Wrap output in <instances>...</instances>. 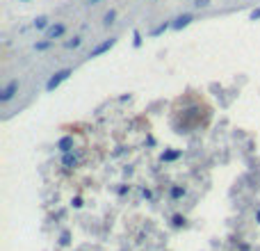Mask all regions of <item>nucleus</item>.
<instances>
[{"label":"nucleus","instance_id":"obj_1","mask_svg":"<svg viewBox=\"0 0 260 251\" xmlns=\"http://www.w3.org/2000/svg\"><path fill=\"white\" fill-rule=\"evenodd\" d=\"M71 75H73V69H69V66H66V69L55 71V73L48 78V82H46V92H55V89H57L64 80H69Z\"/></svg>","mask_w":260,"mask_h":251},{"label":"nucleus","instance_id":"obj_2","mask_svg":"<svg viewBox=\"0 0 260 251\" xmlns=\"http://www.w3.org/2000/svg\"><path fill=\"white\" fill-rule=\"evenodd\" d=\"M19 87H21V82H19V78H14V80H10V82L5 85V87L0 89V103L5 105V103H10L12 99H14L16 94H19Z\"/></svg>","mask_w":260,"mask_h":251},{"label":"nucleus","instance_id":"obj_3","mask_svg":"<svg viewBox=\"0 0 260 251\" xmlns=\"http://www.w3.org/2000/svg\"><path fill=\"white\" fill-rule=\"evenodd\" d=\"M59 164L64 169H78L80 167V151H71V153H62V158H59Z\"/></svg>","mask_w":260,"mask_h":251},{"label":"nucleus","instance_id":"obj_4","mask_svg":"<svg viewBox=\"0 0 260 251\" xmlns=\"http://www.w3.org/2000/svg\"><path fill=\"white\" fill-rule=\"evenodd\" d=\"M114 44H117V37H110V39H105V41H101V44H96L92 50H89V55L87 57H99V55H103V53H108L110 48H114Z\"/></svg>","mask_w":260,"mask_h":251},{"label":"nucleus","instance_id":"obj_5","mask_svg":"<svg viewBox=\"0 0 260 251\" xmlns=\"http://www.w3.org/2000/svg\"><path fill=\"white\" fill-rule=\"evenodd\" d=\"M66 35V25L64 23H53L48 30H46V39H62V37Z\"/></svg>","mask_w":260,"mask_h":251},{"label":"nucleus","instance_id":"obj_6","mask_svg":"<svg viewBox=\"0 0 260 251\" xmlns=\"http://www.w3.org/2000/svg\"><path fill=\"white\" fill-rule=\"evenodd\" d=\"M73 148H75L73 135H64V137L57 139V151H59V153H71Z\"/></svg>","mask_w":260,"mask_h":251},{"label":"nucleus","instance_id":"obj_7","mask_svg":"<svg viewBox=\"0 0 260 251\" xmlns=\"http://www.w3.org/2000/svg\"><path fill=\"white\" fill-rule=\"evenodd\" d=\"M192 21H194V14H181V16H176V19L171 21V30H183V28H187Z\"/></svg>","mask_w":260,"mask_h":251},{"label":"nucleus","instance_id":"obj_8","mask_svg":"<svg viewBox=\"0 0 260 251\" xmlns=\"http://www.w3.org/2000/svg\"><path fill=\"white\" fill-rule=\"evenodd\" d=\"M183 117L190 119V121L201 119V105H190V108H185V110H183Z\"/></svg>","mask_w":260,"mask_h":251},{"label":"nucleus","instance_id":"obj_9","mask_svg":"<svg viewBox=\"0 0 260 251\" xmlns=\"http://www.w3.org/2000/svg\"><path fill=\"white\" fill-rule=\"evenodd\" d=\"M167 30H171V21H162L160 25H155V28L151 30V37H160V35H164Z\"/></svg>","mask_w":260,"mask_h":251},{"label":"nucleus","instance_id":"obj_10","mask_svg":"<svg viewBox=\"0 0 260 251\" xmlns=\"http://www.w3.org/2000/svg\"><path fill=\"white\" fill-rule=\"evenodd\" d=\"M187 194V190L183 185H171V190H169V197L174 199V201H178V199H183Z\"/></svg>","mask_w":260,"mask_h":251},{"label":"nucleus","instance_id":"obj_11","mask_svg":"<svg viewBox=\"0 0 260 251\" xmlns=\"http://www.w3.org/2000/svg\"><path fill=\"white\" fill-rule=\"evenodd\" d=\"M181 155H183V151H164L160 155V160L162 162H174V160H178Z\"/></svg>","mask_w":260,"mask_h":251},{"label":"nucleus","instance_id":"obj_12","mask_svg":"<svg viewBox=\"0 0 260 251\" xmlns=\"http://www.w3.org/2000/svg\"><path fill=\"white\" fill-rule=\"evenodd\" d=\"M32 25H35V30H48L50 28V19L48 16H37Z\"/></svg>","mask_w":260,"mask_h":251},{"label":"nucleus","instance_id":"obj_13","mask_svg":"<svg viewBox=\"0 0 260 251\" xmlns=\"http://www.w3.org/2000/svg\"><path fill=\"white\" fill-rule=\"evenodd\" d=\"M171 226H174V228H185V226H187V219H185V215H181V212H176V215L171 217Z\"/></svg>","mask_w":260,"mask_h":251},{"label":"nucleus","instance_id":"obj_14","mask_svg":"<svg viewBox=\"0 0 260 251\" xmlns=\"http://www.w3.org/2000/svg\"><path fill=\"white\" fill-rule=\"evenodd\" d=\"M80 44H82V37H73V39L64 41V48H66V50H75V48H80Z\"/></svg>","mask_w":260,"mask_h":251},{"label":"nucleus","instance_id":"obj_15","mask_svg":"<svg viewBox=\"0 0 260 251\" xmlns=\"http://www.w3.org/2000/svg\"><path fill=\"white\" fill-rule=\"evenodd\" d=\"M50 46H53V39H41V41H37L35 44V50L37 53H44V50H48Z\"/></svg>","mask_w":260,"mask_h":251},{"label":"nucleus","instance_id":"obj_16","mask_svg":"<svg viewBox=\"0 0 260 251\" xmlns=\"http://www.w3.org/2000/svg\"><path fill=\"white\" fill-rule=\"evenodd\" d=\"M114 21H117V12H114V10H110L108 14L103 16V25H105V28H110V25H112Z\"/></svg>","mask_w":260,"mask_h":251},{"label":"nucleus","instance_id":"obj_17","mask_svg":"<svg viewBox=\"0 0 260 251\" xmlns=\"http://www.w3.org/2000/svg\"><path fill=\"white\" fill-rule=\"evenodd\" d=\"M71 244V231H62L59 233V246H69Z\"/></svg>","mask_w":260,"mask_h":251},{"label":"nucleus","instance_id":"obj_18","mask_svg":"<svg viewBox=\"0 0 260 251\" xmlns=\"http://www.w3.org/2000/svg\"><path fill=\"white\" fill-rule=\"evenodd\" d=\"M133 46L135 48L142 46V32H139V30H133Z\"/></svg>","mask_w":260,"mask_h":251},{"label":"nucleus","instance_id":"obj_19","mask_svg":"<svg viewBox=\"0 0 260 251\" xmlns=\"http://www.w3.org/2000/svg\"><path fill=\"white\" fill-rule=\"evenodd\" d=\"M208 5H210V0H194V7H197V10H206Z\"/></svg>","mask_w":260,"mask_h":251},{"label":"nucleus","instance_id":"obj_20","mask_svg":"<svg viewBox=\"0 0 260 251\" xmlns=\"http://www.w3.org/2000/svg\"><path fill=\"white\" fill-rule=\"evenodd\" d=\"M71 206H73V208H82V206H84V201H82V199H80V197H73V201H71Z\"/></svg>","mask_w":260,"mask_h":251},{"label":"nucleus","instance_id":"obj_21","mask_svg":"<svg viewBox=\"0 0 260 251\" xmlns=\"http://www.w3.org/2000/svg\"><path fill=\"white\" fill-rule=\"evenodd\" d=\"M142 197L144 199H153V192L148 190V187H142Z\"/></svg>","mask_w":260,"mask_h":251},{"label":"nucleus","instance_id":"obj_22","mask_svg":"<svg viewBox=\"0 0 260 251\" xmlns=\"http://www.w3.org/2000/svg\"><path fill=\"white\" fill-rule=\"evenodd\" d=\"M117 192L123 197V194H128V192H130V185H121V187H119V190H117Z\"/></svg>","mask_w":260,"mask_h":251},{"label":"nucleus","instance_id":"obj_23","mask_svg":"<svg viewBox=\"0 0 260 251\" xmlns=\"http://www.w3.org/2000/svg\"><path fill=\"white\" fill-rule=\"evenodd\" d=\"M251 21H260V7H258V10L251 12Z\"/></svg>","mask_w":260,"mask_h":251},{"label":"nucleus","instance_id":"obj_24","mask_svg":"<svg viewBox=\"0 0 260 251\" xmlns=\"http://www.w3.org/2000/svg\"><path fill=\"white\" fill-rule=\"evenodd\" d=\"M255 224H260V208L255 210Z\"/></svg>","mask_w":260,"mask_h":251},{"label":"nucleus","instance_id":"obj_25","mask_svg":"<svg viewBox=\"0 0 260 251\" xmlns=\"http://www.w3.org/2000/svg\"><path fill=\"white\" fill-rule=\"evenodd\" d=\"M101 0H87V5H99Z\"/></svg>","mask_w":260,"mask_h":251},{"label":"nucleus","instance_id":"obj_26","mask_svg":"<svg viewBox=\"0 0 260 251\" xmlns=\"http://www.w3.org/2000/svg\"><path fill=\"white\" fill-rule=\"evenodd\" d=\"M240 251H249V244H240Z\"/></svg>","mask_w":260,"mask_h":251},{"label":"nucleus","instance_id":"obj_27","mask_svg":"<svg viewBox=\"0 0 260 251\" xmlns=\"http://www.w3.org/2000/svg\"><path fill=\"white\" fill-rule=\"evenodd\" d=\"M21 3H30V0H21Z\"/></svg>","mask_w":260,"mask_h":251}]
</instances>
